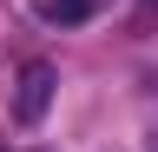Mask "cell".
Here are the masks:
<instances>
[{"instance_id": "3957f363", "label": "cell", "mask_w": 158, "mask_h": 152, "mask_svg": "<svg viewBox=\"0 0 158 152\" xmlns=\"http://www.w3.org/2000/svg\"><path fill=\"white\" fill-rule=\"evenodd\" d=\"M0 152H7V145H0Z\"/></svg>"}, {"instance_id": "7a4b0ae2", "label": "cell", "mask_w": 158, "mask_h": 152, "mask_svg": "<svg viewBox=\"0 0 158 152\" xmlns=\"http://www.w3.org/2000/svg\"><path fill=\"white\" fill-rule=\"evenodd\" d=\"M92 13H99V0H40V20H53V27H79Z\"/></svg>"}, {"instance_id": "6da1fadb", "label": "cell", "mask_w": 158, "mask_h": 152, "mask_svg": "<svg viewBox=\"0 0 158 152\" xmlns=\"http://www.w3.org/2000/svg\"><path fill=\"white\" fill-rule=\"evenodd\" d=\"M46 99H53V66L46 60H33L27 73H20V119H40V112H46Z\"/></svg>"}]
</instances>
